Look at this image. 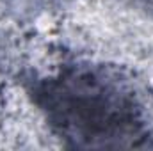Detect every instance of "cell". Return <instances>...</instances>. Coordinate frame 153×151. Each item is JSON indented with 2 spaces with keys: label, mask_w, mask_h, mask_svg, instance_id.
Segmentation results:
<instances>
[{
  "label": "cell",
  "mask_w": 153,
  "mask_h": 151,
  "mask_svg": "<svg viewBox=\"0 0 153 151\" xmlns=\"http://www.w3.org/2000/svg\"><path fill=\"white\" fill-rule=\"evenodd\" d=\"M34 100L52 128L75 146L134 148L150 135L135 89L100 66L78 64L39 80Z\"/></svg>",
  "instance_id": "cell-1"
}]
</instances>
